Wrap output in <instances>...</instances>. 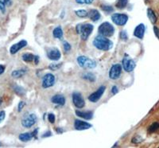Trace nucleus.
I'll return each instance as SVG.
<instances>
[{
  "mask_svg": "<svg viewBox=\"0 0 159 148\" xmlns=\"http://www.w3.org/2000/svg\"><path fill=\"white\" fill-rule=\"evenodd\" d=\"M93 45L99 50L107 51L111 49L113 46V43L107 37L99 35L96 36L93 40Z\"/></svg>",
  "mask_w": 159,
  "mask_h": 148,
  "instance_id": "nucleus-1",
  "label": "nucleus"
},
{
  "mask_svg": "<svg viewBox=\"0 0 159 148\" xmlns=\"http://www.w3.org/2000/svg\"><path fill=\"white\" fill-rule=\"evenodd\" d=\"M76 28V32H77L78 35H80L81 39L84 40V41H86L89 38V37L90 36L92 31H93L94 26L90 23H84L78 24Z\"/></svg>",
  "mask_w": 159,
  "mask_h": 148,
  "instance_id": "nucleus-2",
  "label": "nucleus"
},
{
  "mask_svg": "<svg viewBox=\"0 0 159 148\" xmlns=\"http://www.w3.org/2000/svg\"><path fill=\"white\" fill-rule=\"evenodd\" d=\"M98 32L100 35L108 38V37H111L114 35L115 28L110 22H104L100 24V25L98 28Z\"/></svg>",
  "mask_w": 159,
  "mask_h": 148,
  "instance_id": "nucleus-3",
  "label": "nucleus"
},
{
  "mask_svg": "<svg viewBox=\"0 0 159 148\" xmlns=\"http://www.w3.org/2000/svg\"><path fill=\"white\" fill-rule=\"evenodd\" d=\"M77 63L80 66L84 69H95L96 66V62L94 60L89 58L85 56H80L77 58Z\"/></svg>",
  "mask_w": 159,
  "mask_h": 148,
  "instance_id": "nucleus-4",
  "label": "nucleus"
},
{
  "mask_svg": "<svg viewBox=\"0 0 159 148\" xmlns=\"http://www.w3.org/2000/svg\"><path fill=\"white\" fill-rule=\"evenodd\" d=\"M122 65H123V69L126 72H130L134 70L136 66V64L134 60L130 58L127 54H125L124 58L122 60Z\"/></svg>",
  "mask_w": 159,
  "mask_h": 148,
  "instance_id": "nucleus-5",
  "label": "nucleus"
},
{
  "mask_svg": "<svg viewBox=\"0 0 159 148\" xmlns=\"http://www.w3.org/2000/svg\"><path fill=\"white\" fill-rule=\"evenodd\" d=\"M37 120H38V118H37V116L35 114H27L22 119V125L25 128H30L37 123Z\"/></svg>",
  "mask_w": 159,
  "mask_h": 148,
  "instance_id": "nucleus-6",
  "label": "nucleus"
},
{
  "mask_svg": "<svg viewBox=\"0 0 159 148\" xmlns=\"http://www.w3.org/2000/svg\"><path fill=\"white\" fill-rule=\"evenodd\" d=\"M111 20L112 22L116 24L117 25H124L128 21V16L126 14H119V13H116V14H113L111 15Z\"/></svg>",
  "mask_w": 159,
  "mask_h": 148,
  "instance_id": "nucleus-7",
  "label": "nucleus"
},
{
  "mask_svg": "<svg viewBox=\"0 0 159 148\" xmlns=\"http://www.w3.org/2000/svg\"><path fill=\"white\" fill-rule=\"evenodd\" d=\"M122 69H123V66L120 64H115V65H112L108 73L109 78L111 80L119 79V77L121 75Z\"/></svg>",
  "mask_w": 159,
  "mask_h": 148,
  "instance_id": "nucleus-8",
  "label": "nucleus"
},
{
  "mask_svg": "<svg viewBox=\"0 0 159 148\" xmlns=\"http://www.w3.org/2000/svg\"><path fill=\"white\" fill-rule=\"evenodd\" d=\"M56 82V78L52 73H46L45 76L42 77V88L44 89H48L50 87L53 86Z\"/></svg>",
  "mask_w": 159,
  "mask_h": 148,
  "instance_id": "nucleus-9",
  "label": "nucleus"
},
{
  "mask_svg": "<svg viewBox=\"0 0 159 148\" xmlns=\"http://www.w3.org/2000/svg\"><path fill=\"white\" fill-rule=\"evenodd\" d=\"M105 90H106V87L105 86L103 85V86L99 87V89H98L96 92L92 93L90 96H89V99L91 102H92V103H96V102L99 101V99H100V98L102 97V96H103V93H104Z\"/></svg>",
  "mask_w": 159,
  "mask_h": 148,
  "instance_id": "nucleus-10",
  "label": "nucleus"
},
{
  "mask_svg": "<svg viewBox=\"0 0 159 148\" xmlns=\"http://www.w3.org/2000/svg\"><path fill=\"white\" fill-rule=\"evenodd\" d=\"M72 103L77 109H83L85 105L84 99L80 92L72 93Z\"/></svg>",
  "mask_w": 159,
  "mask_h": 148,
  "instance_id": "nucleus-11",
  "label": "nucleus"
},
{
  "mask_svg": "<svg viewBox=\"0 0 159 148\" xmlns=\"http://www.w3.org/2000/svg\"><path fill=\"white\" fill-rule=\"evenodd\" d=\"M47 57L51 61H58L61 57V53L57 48L52 47L47 50Z\"/></svg>",
  "mask_w": 159,
  "mask_h": 148,
  "instance_id": "nucleus-12",
  "label": "nucleus"
},
{
  "mask_svg": "<svg viewBox=\"0 0 159 148\" xmlns=\"http://www.w3.org/2000/svg\"><path fill=\"white\" fill-rule=\"evenodd\" d=\"M92 125L90 123L80 119H76L74 122V128L77 131H84L91 128Z\"/></svg>",
  "mask_w": 159,
  "mask_h": 148,
  "instance_id": "nucleus-13",
  "label": "nucleus"
},
{
  "mask_svg": "<svg viewBox=\"0 0 159 148\" xmlns=\"http://www.w3.org/2000/svg\"><path fill=\"white\" fill-rule=\"evenodd\" d=\"M27 45V42L25 40H21L20 42H18V43L13 45L10 49V52H11V54H15L20 49H22V48H24L25 46Z\"/></svg>",
  "mask_w": 159,
  "mask_h": 148,
  "instance_id": "nucleus-14",
  "label": "nucleus"
},
{
  "mask_svg": "<svg viewBox=\"0 0 159 148\" xmlns=\"http://www.w3.org/2000/svg\"><path fill=\"white\" fill-rule=\"evenodd\" d=\"M145 31H146V26L144 24H139L135 27L134 30V36L139 39H143L145 35Z\"/></svg>",
  "mask_w": 159,
  "mask_h": 148,
  "instance_id": "nucleus-15",
  "label": "nucleus"
},
{
  "mask_svg": "<svg viewBox=\"0 0 159 148\" xmlns=\"http://www.w3.org/2000/svg\"><path fill=\"white\" fill-rule=\"evenodd\" d=\"M51 102L53 104L61 105V106H63L65 104V98L63 95L57 94V95H55V96H53L51 98Z\"/></svg>",
  "mask_w": 159,
  "mask_h": 148,
  "instance_id": "nucleus-16",
  "label": "nucleus"
},
{
  "mask_svg": "<svg viewBox=\"0 0 159 148\" xmlns=\"http://www.w3.org/2000/svg\"><path fill=\"white\" fill-rule=\"evenodd\" d=\"M76 115L78 117H80L84 119H92L93 117V112L89 111V112H82V111H76Z\"/></svg>",
  "mask_w": 159,
  "mask_h": 148,
  "instance_id": "nucleus-17",
  "label": "nucleus"
},
{
  "mask_svg": "<svg viewBox=\"0 0 159 148\" xmlns=\"http://www.w3.org/2000/svg\"><path fill=\"white\" fill-rule=\"evenodd\" d=\"M89 18H90L92 21H93V22H96V21L99 20L101 15H100V13H99L97 10L92 9L89 12Z\"/></svg>",
  "mask_w": 159,
  "mask_h": 148,
  "instance_id": "nucleus-18",
  "label": "nucleus"
},
{
  "mask_svg": "<svg viewBox=\"0 0 159 148\" xmlns=\"http://www.w3.org/2000/svg\"><path fill=\"white\" fill-rule=\"evenodd\" d=\"M52 35L55 38H57V39H61L63 38V30H62L61 27V26H57V27L55 28L52 31Z\"/></svg>",
  "mask_w": 159,
  "mask_h": 148,
  "instance_id": "nucleus-19",
  "label": "nucleus"
},
{
  "mask_svg": "<svg viewBox=\"0 0 159 148\" xmlns=\"http://www.w3.org/2000/svg\"><path fill=\"white\" fill-rule=\"evenodd\" d=\"M25 72H26L25 69H17V70L13 71L11 72V76L15 78H20L23 76L25 74Z\"/></svg>",
  "mask_w": 159,
  "mask_h": 148,
  "instance_id": "nucleus-20",
  "label": "nucleus"
},
{
  "mask_svg": "<svg viewBox=\"0 0 159 148\" xmlns=\"http://www.w3.org/2000/svg\"><path fill=\"white\" fill-rule=\"evenodd\" d=\"M19 139L22 142H28V141H30L33 138V135L30 133H22L19 135Z\"/></svg>",
  "mask_w": 159,
  "mask_h": 148,
  "instance_id": "nucleus-21",
  "label": "nucleus"
},
{
  "mask_svg": "<svg viewBox=\"0 0 159 148\" xmlns=\"http://www.w3.org/2000/svg\"><path fill=\"white\" fill-rule=\"evenodd\" d=\"M147 16H148L149 19L150 20V22H151L152 23H155L156 21H157V17H156L155 14H154V12L153 11V10L150 9V8H149V9L147 10Z\"/></svg>",
  "mask_w": 159,
  "mask_h": 148,
  "instance_id": "nucleus-22",
  "label": "nucleus"
},
{
  "mask_svg": "<svg viewBox=\"0 0 159 148\" xmlns=\"http://www.w3.org/2000/svg\"><path fill=\"white\" fill-rule=\"evenodd\" d=\"M22 58L24 62H31L34 60L35 56L34 54H32V53H24V54L22 55Z\"/></svg>",
  "mask_w": 159,
  "mask_h": 148,
  "instance_id": "nucleus-23",
  "label": "nucleus"
},
{
  "mask_svg": "<svg viewBox=\"0 0 159 148\" xmlns=\"http://www.w3.org/2000/svg\"><path fill=\"white\" fill-rule=\"evenodd\" d=\"M128 3V0H118L116 6L118 9H123L127 7Z\"/></svg>",
  "mask_w": 159,
  "mask_h": 148,
  "instance_id": "nucleus-24",
  "label": "nucleus"
},
{
  "mask_svg": "<svg viewBox=\"0 0 159 148\" xmlns=\"http://www.w3.org/2000/svg\"><path fill=\"white\" fill-rule=\"evenodd\" d=\"M83 78L84 80H87V81L92 82L96 81V76L93 73H92V72H86V73H84L83 75Z\"/></svg>",
  "mask_w": 159,
  "mask_h": 148,
  "instance_id": "nucleus-25",
  "label": "nucleus"
},
{
  "mask_svg": "<svg viewBox=\"0 0 159 148\" xmlns=\"http://www.w3.org/2000/svg\"><path fill=\"white\" fill-rule=\"evenodd\" d=\"M158 129H159V123L155 122V123H153L151 125H150L148 130H149V132L153 133V132H157Z\"/></svg>",
  "mask_w": 159,
  "mask_h": 148,
  "instance_id": "nucleus-26",
  "label": "nucleus"
},
{
  "mask_svg": "<svg viewBox=\"0 0 159 148\" xmlns=\"http://www.w3.org/2000/svg\"><path fill=\"white\" fill-rule=\"evenodd\" d=\"M76 13V15H77L78 17L80 18H85V17H87L89 15V13H88L87 11H85V10H79V11H75Z\"/></svg>",
  "mask_w": 159,
  "mask_h": 148,
  "instance_id": "nucleus-27",
  "label": "nucleus"
},
{
  "mask_svg": "<svg viewBox=\"0 0 159 148\" xmlns=\"http://www.w3.org/2000/svg\"><path fill=\"white\" fill-rule=\"evenodd\" d=\"M9 2V0H0V11L2 13L5 12V8L7 3Z\"/></svg>",
  "mask_w": 159,
  "mask_h": 148,
  "instance_id": "nucleus-28",
  "label": "nucleus"
},
{
  "mask_svg": "<svg viewBox=\"0 0 159 148\" xmlns=\"http://www.w3.org/2000/svg\"><path fill=\"white\" fill-rule=\"evenodd\" d=\"M61 65H62V63H60V64H50V65H49V69H51V70H52V71L57 70L58 69H60V68H61Z\"/></svg>",
  "mask_w": 159,
  "mask_h": 148,
  "instance_id": "nucleus-29",
  "label": "nucleus"
},
{
  "mask_svg": "<svg viewBox=\"0 0 159 148\" xmlns=\"http://www.w3.org/2000/svg\"><path fill=\"white\" fill-rule=\"evenodd\" d=\"M15 92H16V93H18V95H20V96H22V95H24V94H25V90L22 89V87L15 86Z\"/></svg>",
  "mask_w": 159,
  "mask_h": 148,
  "instance_id": "nucleus-30",
  "label": "nucleus"
},
{
  "mask_svg": "<svg viewBox=\"0 0 159 148\" xmlns=\"http://www.w3.org/2000/svg\"><path fill=\"white\" fill-rule=\"evenodd\" d=\"M63 47L64 50H65V52H69V51H70L71 48H72L71 45L67 42V41H64L63 42Z\"/></svg>",
  "mask_w": 159,
  "mask_h": 148,
  "instance_id": "nucleus-31",
  "label": "nucleus"
},
{
  "mask_svg": "<svg viewBox=\"0 0 159 148\" xmlns=\"http://www.w3.org/2000/svg\"><path fill=\"white\" fill-rule=\"evenodd\" d=\"M102 10L107 13H110L112 12V11H114L113 7H112L111 6H107V5H103L102 6Z\"/></svg>",
  "mask_w": 159,
  "mask_h": 148,
  "instance_id": "nucleus-32",
  "label": "nucleus"
},
{
  "mask_svg": "<svg viewBox=\"0 0 159 148\" xmlns=\"http://www.w3.org/2000/svg\"><path fill=\"white\" fill-rule=\"evenodd\" d=\"M94 0H76V3L79 4H91Z\"/></svg>",
  "mask_w": 159,
  "mask_h": 148,
  "instance_id": "nucleus-33",
  "label": "nucleus"
},
{
  "mask_svg": "<svg viewBox=\"0 0 159 148\" xmlns=\"http://www.w3.org/2000/svg\"><path fill=\"white\" fill-rule=\"evenodd\" d=\"M120 38H121L123 41H127V39H128V37H127V31L123 30L120 32Z\"/></svg>",
  "mask_w": 159,
  "mask_h": 148,
  "instance_id": "nucleus-34",
  "label": "nucleus"
},
{
  "mask_svg": "<svg viewBox=\"0 0 159 148\" xmlns=\"http://www.w3.org/2000/svg\"><path fill=\"white\" fill-rule=\"evenodd\" d=\"M48 119H49V123H54L55 120H56V117H55V115L52 113H49L48 115Z\"/></svg>",
  "mask_w": 159,
  "mask_h": 148,
  "instance_id": "nucleus-35",
  "label": "nucleus"
},
{
  "mask_svg": "<svg viewBox=\"0 0 159 148\" xmlns=\"http://www.w3.org/2000/svg\"><path fill=\"white\" fill-rule=\"evenodd\" d=\"M141 140H142L141 138L138 136H135V137L133 138V139H132V140H131V142L133 143H139L140 142H141Z\"/></svg>",
  "mask_w": 159,
  "mask_h": 148,
  "instance_id": "nucleus-36",
  "label": "nucleus"
},
{
  "mask_svg": "<svg viewBox=\"0 0 159 148\" xmlns=\"http://www.w3.org/2000/svg\"><path fill=\"white\" fill-rule=\"evenodd\" d=\"M25 103L24 101H20L19 104H18V112H21V111L22 110V109H23L24 107H25Z\"/></svg>",
  "mask_w": 159,
  "mask_h": 148,
  "instance_id": "nucleus-37",
  "label": "nucleus"
},
{
  "mask_svg": "<svg viewBox=\"0 0 159 148\" xmlns=\"http://www.w3.org/2000/svg\"><path fill=\"white\" fill-rule=\"evenodd\" d=\"M5 117H6V112H4V111H1V112H0V123L4 120Z\"/></svg>",
  "mask_w": 159,
  "mask_h": 148,
  "instance_id": "nucleus-38",
  "label": "nucleus"
},
{
  "mask_svg": "<svg viewBox=\"0 0 159 148\" xmlns=\"http://www.w3.org/2000/svg\"><path fill=\"white\" fill-rule=\"evenodd\" d=\"M52 136V132H50V131H47V132H45V134H43L42 135V137L43 138H45V137H49V136Z\"/></svg>",
  "mask_w": 159,
  "mask_h": 148,
  "instance_id": "nucleus-39",
  "label": "nucleus"
},
{
  "mask_svg": "<svg viewBox=\"0 0 159 148\" xmlns=\"http://www.w3.org/2000/svg\"><path fill=\"white\" fill-rule=\"evenodd\" d=\"M118 92H119V90H118V88L116 86H113L111 88V92L113 95H115V94L118 93Z\"/></svg>",
  "mask_w": 159,
  "mask_h": 148,
  "instance_id": "nucleus-40",
  "label": "nucleus"
},
{
  "mask_svg": "<svg viewBox=\"0 0 159 148\" xmlns=\"http://www.w3.org/2000/svg\"><path fill=\"white\" fill-rule=\"evenodd\" d=\"M154 34H155L156 37H157V38H159V29H158V28L156 27V26H154Z\"/></svg>",
  "mask_w": 159,
  "mask_h": 148,
  "instance_id": "nucleus-41",
  "label": "nucleus"
},
{
  "mask_svg": "<svg viewBox=\"0 0 159 148\" xmlns=\"http://www.w3.org/2000/svg\"><path fill=\"white\" fill-rule=\"evenodd\" d=\"M5 71V66L3 65H0V75H2Z\"/></svg>",
  "mask_w": 159,
  "mask_h": 148,
  "instance_id": "nucleus-42",
  "label": "nucleus"
},
{
  "mask_svg": "<svg viewBox=\"0 0 159 148\" xmlns=\"http://www.w3.org/2000/svg\"><path fill=\"white\" fill-rule=\"evenodd\" d=\"M39 57L38 56H35V58H34V62H35V64H36V65H38V63H39Z\"/></svg>",
  "mask_w": 159,
  "mask_h": 148,
  "instance_id": "nucleus-43",
  "label": "nucleus"
},
{
  "mask_svg": "<svg viewBox=\"0 0 159 148\" xmlns=\"http://www.w3.org/2000/svg\"><path fill=\"white\" fill-rule=\"evenodd\" d=\"M38 128H37V129H35V130H34V132H33V133H32V135H33V137H35V138H37V136H38Z\"/></svg>",
  "mask_w": 159,
  "mask_h": 148,
  "instance_id": "nucleus-44",
  "label": "nucleus"
},
{
  "mask_svg": "<svg viewBox=\"0 0 159 148\" xmlns=\"http://www.w3.org/2000/svg\"><path fill=\"white\" fill-rule=\"evenodd\" d=\"M0 145H1V144H0Z\"/></svg>",
  "mask_w": 159,
  "mask_h": 148,
  "instance_id": "nucleus-45",
  "label": "nucleus"
}]
</instances>
